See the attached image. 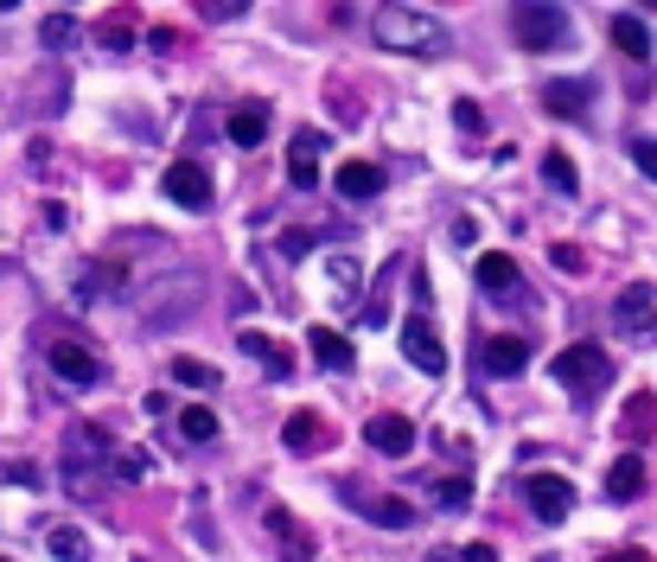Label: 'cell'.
Segmentation results:
<instances>
[{
  "mask_svg": "<svg viewBox=\"0 0 657 562\" xmlns=\"http://www.w3.org/2000/svg\"><path fill=\"white\" fill-rule=\"evenodd\" d=\"M371 39L383 51H403V58H441L447 51V26L415 13V7H377L371 13Z\"/></svg>",
  "mask_w": 657,
  "mask_h": 562,
  "instance_id": "1",
  "label": "cell"
},
{
  "mask_svg": "<svg viewBox=\"0 0 657 562\" xmlns=\"http://www.w3.org/2000/svg\"><path fill=\"white\" fill-rule=\"evenodd\" d=\"M511 32L524 51H556L568 39V13L556 0H511Z\"/></svg>",
  "mask_w": 657,
  "mask_h": 562,
  "instance_id": "2",
  "label": "cell"
},
{
  "mask_svg": "<svg viewBox=\"0 0 657 562\" xmlns=\"http://www.w3.org/2000/svg\"><path fill=\"white\" fill-rule=\"evenodd\" d=\"M549 371H556L562 390H575V397H600V390L613 383V358L600 352V345H568Z\"/></svg>",
  "mask_w": 657,
  "mask_h": 562,
  "instance_id": "3",
  "label": "cell"
},
{
  "mask_svg": "<svg viewBox=\"0 0 657 562\" xmlns=\"http://www.w3.org/2000/svg\"><path fill=\"white\" fill-rule=\"evenodd\" d=\"M102 448H109V441H102L97 429L71 434V448H64V485H71V499H97L102 492V480H109V466L97 460Z\"/></svg>",
  "mask_w": 657,
  "mask_h": 562,
  "instance_id": "4",
  "label": "cell"
},
{
  "mask_svg": "<svg viewBox=\"0 0 657 562\" xmlns=\"http://www.w3.org/2000/svg\"><path fill=\"white\" fill-rule=\"evenodd\" d=\"M403 358L415 364V371H428V378L447 371V345H441V332L428 327V307H415V313L403 320Z\"/></svg>",
  "mask_w": 657,
  "mask_h": 562,
  "instance_id": "5",
  "label": "cell"
},
{
  "mask_svg": "<svg viewBox=\"0 0 657 562\" xmlns=\"http://www.w3.org/2000/svg\"><path fill=\"white\" fill-rule=\"evenodd\" d=\"M46 364H51V378L71 383V390H90V383L102 378V358L90 352V345H77V339H58L46 352Z\"/></svg>",
  "mask_w": 657,
  "mask_h": 562,
  "instance_id": "6",
  "label": "cell"
},
{
  "mask_svg": "<svg viewBox=\"0 0 657 562\" xmlns=\"http://www.w3.org/2000/svg\"><path fill=\"white\" fill-rule=\"evenodd\" d=\"M613 332L619 339H633V345H645L657 332V294L651 288H626L619 294V307H613Z\"/></svg>",
  "mask_w": 657,
  "mask_h": 562,
  "instance_id": "7",
  "label": "cell"
},
{
  "mask_svg": "<svg viewBox=\"0 0 657 562\" xmlns=\"http://www.w3.org/2000/svg\"><path fill=\"white\" fill-rule=\"evenodd\" d=\"M160 185H166V199H173V204H185V211H211V173H204V167L192 160V153H185V160H173Z\"/></svg>",
  "mask_w": 657,
  "mask_h": 562,
  "instance_id": "8",
  "label": "cell"
},
{
  "mask_svg": "<svg viewBox=\"0 0 657 562\" xmlns=\"http://www.w3.org/2000/svg\"><path fill=\"white\" fill-rule=\"evenodd\" d=\"M524 499H530V511L543 524H562V518L575 511V485L562 480V473H530V480H524Z\"/></svg>",
  "mask_w": 657,
  "mask_h": 562,
  "instance_id": "9",
  "label": "cell"
},
{
  "mask_svg": "<svg viewBox=\"0 0 657 562\" xmlns=\"http://www.w3.org/2000/svg\"><path fill=\"white\" fill-rule=\"evenodd\" d=\"M587 102H594V83H587V77H556V83H543V109L562 116V122H582Z\"/></svg>",
  "mask_w": 657,
  "mask_h": 562,
  "instance_id": "10",
  "label": "cell"
},
{
  "mask_svg": "<svg viewBox=\"0 0 657 562\" xmlns=\"http://www.w3.org/2000/svg\"><path fill=\"white\" fill-rule=\"evenodd\" d=\"M479 364H485V378H517V371L530 364V345H524L517 332H498V339L479 345Z\"/></svg>",
  "mask_w": 657,
  "mask_h": 562,
  "instance_id": "11",
  "label": "cell"
},
{
  "mask_svg": "<svg viewBox=\"0 0 657 562\" xmlns=\"http://www.w3.org/2000/svg\"><path fill=\"white\" fill-rule=\"evenodd\" d=\"M320 153H326V134H294V148H287V185H294V192H313Z\"/></svg>",
  "mask_w": 657,
  "mask_h": 562,
  "instance_id": "12",
  "label": "cell"
},
{
  "mask_svg": "<svg viewBox=\"0 0 657 562\" xmlns=\"http://www.w3.org/2000/svg\"><path fill=\"white\" fill-rule=\"evenodd\" d=\"M364 441H371L377 454H408V448H415V422H408V415H371V422H364Z\"/></svg>",
  "mask_w": 657,
  "mask_h": 562,
  "instance_id": "13",
  "label": "cell"
},
{
  "mask_svg": "<svg viewBox=\"0 0 657 562\" xmlns=\"http://www.w3.org/2000/svg\"><path fill=\"white\" fill-rule=\"evenodd\" d=\"M306 345H313V358H320L326 371H352V364H357L352 339H338L332 327H313V332H306Z\"/></svg>",
  "mask_w": 657,
  "mask_h": 562,
  "instance_id": "14",
  "label": "cell"
},
{
  "mask_svg": "<svg viewBox=\"0 0 657 562\" xmlns=\"http://www.w3.org/2000/svg\"><path fill=\"white\" fill-rule=\"evenodd\" d=\"M473 275H479V288H492V294H517V262H511L505 250H492L473 262Z\"/></svg>",
  "mask_w": 657,
  "mask_h": 562,
  "instance_id": "15",
  "label": "cell"
},
{
  "mask_svg": "<svg viewBox=\"0 0 657 562\" xmlns=\"http://www.w3.org/2000/svg\"><path fill=\"white\" fill-rule=\"evenodd\" d=\"M607 492H613V499H638V492H645V460H638L633 448L607 466Z\"/></svg>",
  "mask_w": 657,
  "mask_h": 562,
  "instance_id": "16",
  "label": "cell"
},
{
  "mask_svg": "<svg viewBox=\"0 0 657 562\" xmlns=\"http://www.w3.org/2000/svg\"><path fill=\"white\" fill-rule=\"evenodd\" d=\"M338 192H345V199H377L383 173L371 167V160H345V167H338Z\"/></svg>",
  "mask_w": 657,
  "mask_h": 562,
  "instance_id": "17",
  "label": "cell"
},
{
  "mask_svg": "<svg viewBox=\"0 0 657 562\" xmlns=\"http://www.w3.org/2000/svg\"><path fill=\"white\" fill-rule=\"evenodd\" d=\"M236 345H243L250 358H262V371H269V378H287V371H294V352H287V345H275V339H262V332H243Z\"/></svg>",
  "mask_w": 657,
  "mask_h": 562,
  "instance_id": "18",
  "label": "cell"
},
{
  "mask_svg": "<svg viewBox=\"0 0 657 562\" xmlns=\"http://www.w3.org/2000/svg\"><path fill=\"white\" fill-rule=\"evenodd\" d=\"M262 134H269V102H243V109L230 116V141H236V148H255Z\"/></svg>",
  "mask_w": 657,
  "mask_h": 562,
  "instance_id": "19",
  "label": "cell"
},
{
  "mask_svg": "<svg viewBox=\"0 0 657 562\" xmlns=\"http://www.w3.org/2000/svg\"><path fill=\"white\" fill-rule=\"evenodd\" d=\"M613 46L626 51V58H651V32H645V20L619 13V20H613Z\"/></svg>",
  "mask_w": 657,
  "mask_h": 562,
  "instance_id": "20",
  "label": "cell"
},
{
  "mask_svg": "<svg viewBox=\"0 0 657 562\" xmlns=\"http://www.w3.org/2000/svg\"><path fill=\"white\" fill-rule=\"evenodd\" d=\"M46 543H51V556H58V562H90V536L77 531V524H58Z\"/></svg>",
  "mask_w": 657,
  "mask_h": 562,
  "instance_id": "21",
  "label": "cell"
},
{
  "mask_svg": "<svg viewBox=\"0 0 657 562\" xmlns=\"http://www.w3.org/2000/svg\"><path fill=\"white\" fill-rule=\"evenodd\" d=\"M543 179L556 185L562 199H575V192H582V179H575V167H568V153H543Z\"/></svg>",
  "mask_w": 657,
  "mask_h": 562,
  "instance_id": "22",
  "label": "cell"
},
{
  "mask_svg": "<svg viewBox=\"0 0 657 562\" xmlns=\"http://www.w3.org/2000/svg\"><path fill=\"white\" fill-rule=\"evenodd\" d=\"M173 383H185V390H218V371L199 364V358H173Z\"/></svg>",
  "mask_w": 657,
  "mask_h": 562,
  "instance_id": "23",
  "label": "cell"
},
{
  "mask_svg": "<svg viewBox=\"0 0 657 562\" xmlns=\"http://www.w3.org/2000/svg\"><path fill=\"white\" fill-rule=\"evenodd\" d=\"M326 441V429H320V415H287V448H320Z\"/></svg>",
  "mask_w": 657,
  "mask_h": 562,
  "instance_id": "24",
  "label": "cell"
},
{
  "mask_svg": "<svg viewBox=\"0 0 657 562\" xmlns=\"http://www.w3.org/2000/svg\"><path fill=\"white\" fill-rule=\"evenodd\" d=\"M179 434H185V441H218V415H211V409H185V415H179Z\"/></svg>",
  "mask_w": 657,
  "mask_h": 562,
  "instance_id": "25",
  "label": "cell"
},
{
  "mask_svg": "<svg viewBox=\"0 0 657 562\" xmlns=\"http://www.w3.org/2000/svg\"><path fill=\"white\" fill-rule=\"evenodd\" d=\"M109 473H115V480H148V454H141V448H122V454H109Z\"/></svg>",
  "mask_w": 657,
  "mask_h": 562,
  "instance_id": "26",
  "label": "cell"
},
{
  "mask_svg": "<svg viewBox=\"0 0 657 562\" xmlns=\"http://www.w3.org/2000/svg\"><path fill=\"white\" fill-rule=\"evenodd\" d=\"M39 39H46L51 51H64V46H77V20L71 13H51L46 26H39Z\"/></svg>",
  "mask_w": 657,
  "mask_h": 562,
  "instance_id": "27",
  "label": "cell"
},
{
  "mask_svg": "<svg viewBox=\"0 0 657 562\" xmlns=\"http://www.w3.org/2000/svg\"><path fill=\"white\" fill-rule=\"evenodd\" d=\"M371 518H377V524H390V531H408V524H415V511H408L403 499H377V505H371Z\"/></svg>",
  "mask_w": 657,
  "mask_h": 562,
  "instance_id": "28",
  "label": "cell"
},
{
  "mask_svg": "<svg viewBox=\"0 0 657 562\" xmlns=\"http://www.w3.org/2000/svg\"><path fill=\"white\" fill-rule=\"evenodd\" d=\"M651 397H633V403H626V441H638V434H651Z\"/></svg>",
  "mask_w": 657,
  "mask_h": 562,
  "instance_id": "29",
  "label": "cell"
},
{
  "mask_svg": "<svg viewBox=\"0 0 657 562\" xmlns=\"http://www.w3.org/2000/svg\"><path fill=\"white\" fill-rule=\"evenodd\" d=\"M466 499H473V485H466V480H434V505H441V511H459Z\"/></svg>",
  "mask_w": 657,
  "mask_h": 562,
  "instance_id": "30",
  "label": "cell"
},
{
  "mask_svg": "<svg viewBox=\"0 0 657 562\" xmlns=\"http://www.w3.org/2000/svg\"><path fill=\"white\" fill-rule=\"evenodd\" d=\"M243 13H250V0H204V20H211V26L243 20Z\"/></svg>",
  "mask_w": 657,
  "mask_h": 562,
  "instance_id": "31",
  "label": "cell"
},
{
  "mask_svg": "<svg viewBox=\"0 0 657 562\" xmlns=\"http://www.w3.org/2000/svg\"><path fill=\"white\" fill-rule=\"evenodd\" d=\"M549 255H556V269H562V275H582V269H587V250H582V243H556Z\"/></svg>",
  "mask_w": 657,
  "mask_h": 562,
  "instance_id": "32",
  "label": "cell"
},
{
  "mask_svg": "<svg viewBox=\"0 0 657 562\" xmlns=\"http://www.w3.org/2000/svg\"><path fill=\"white\" fill-rule=\"evenodd\" d=\"M633 160H638V173H645V179H657V141H645V134H638V141H633Z\"/></svg>",
  "mask_w": 657,
  "mask_h": 562,
  "instance_id": "33",
  "label": "cell"
},
{
  "mask_svg": "<svg viewBox=\"0 0 657 562\" xmlns=\"http://www.w3.org/2000/svg\"><path fill=\"white\" fill-rule=\"evenodd\" d=\"M454 122L466 128V134H473V128L485 122V116H479V102H454Z\"/></svg>",
  "mask_w": 657,
  "mask_h": 562,
  "instance_id": "34",
  "label": "cell"
},
{
  "mask_svg": "<svg viewBox=\"0 0 657 562\" xmlns=\"http://www.w3.org/2000/svg\"><path fill=\"white\" fill-rule=\"evenodd\" d=\"M7 480H13V485H39V466H26V460H7Z\"/></svg>",
  "mask_w": 657,
  "mask_h": 562,
  "instance_id": "35",
  "label": "cell"
},
{
  "mask_svg": "<svg viewBox=\"0 0 657 562\" xmlns=\"http://www.w3.org/2000/svg\"><path fill=\"white\" fill-rule=\"evenodd\" d=\"M306 243H313V230H294V237H281V255H287V262H294V255H301Z\"/></svg>",
  "mask_w": 657,
  "mask_h": 562,
  "instance_id": "36",
  "label": "cell"
},
{
  "mask_svg": "<svg viewBox=\"0 0 657 562\" xmlns=\"http://www.w3.org/2000/svg\"><path fill=\"white\" fill-rule=\"evenodd\" d=\"M454 562H498V550H492V543H473V550H459Z\"/></svg>",
  "mask_w": 657,
  "mask_h": 562,
  "instance_id": "37",
  "label": "cell"
},
{
  "mask_svg": "<svg viewBox=\"0 0 657 562\" xmlns=\"http://www.w3.org/2000/svg\"><path fill=\"white\" fill-rule=\"evenodd\" d=\"M607 562H651V556H645V550H613Z\"/></svg>",
  "mask_w": 657,
  "mask_h": 562,
  "instance_id": "38",
  "label": "cell"
},
{
  "mask_svg": "<svg viewBox=\"0 0 657 562\" xmlns=\"http://www.w3.org/2000/svg\"><path fill=\"white\" fill-rule=\"evenodd\" d=\"M13 7H20V0H0V13H13Z\"/></svg>",
  "mask_w": 657,
  "mask_h": 562,
  "instance_id": "39",
  "label": "cell"
},
{
  "mask_svg": "<svg viewBox=\"0 0 657 562\" xmlns=\"http://www.w3.org/2000/svg\"><path fill=\"white\" fill-rule=\"evenodd\" d=\"M428 562H454V556H428Z\"/></svg>",
  "mask_w": 657,
  "mask_h": 562,
  "instance_id": "40",
  "label": "cell"
},
{
  "mask_svg": "<svg viewBox=\"0 0 657 562\" xmlns=\"http://www.w3.org/2000/svg\"><path fill=\"white\" fill-rule=\"evenodd\" d=\"M645 7H657V0H645Z\"/></svg>",
  "mask_w": 657,
  "mask_h": 562,
  "instance_id": "41",
  "label": "cell"
}]
</instances>
